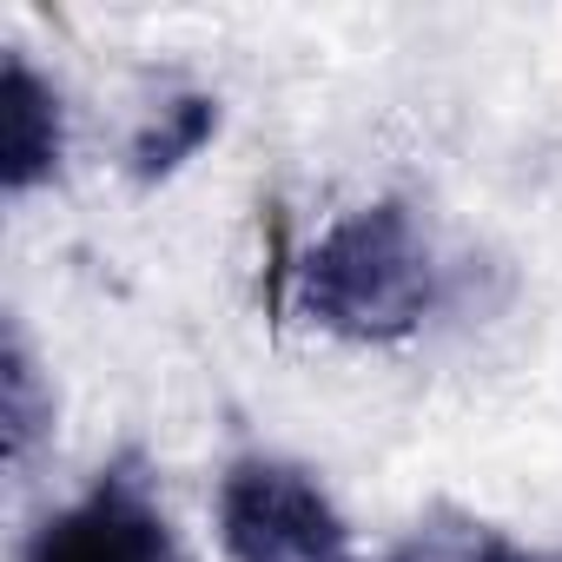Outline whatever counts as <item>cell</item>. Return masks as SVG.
<instances>
[{"label":"cell","mask_w":562,"mask_h":562,"mask_svg":"<svg viewBox=\"0 0 562 562\" xmlns=\"http://www.w3.org/2000/svg\"><path fill=\"white\" fill-rule=\"evenodd\" d=\"M443 299V265L404 199L338 218L299 265V305L338 338H404Z\"/></svg>","instance_id":"1"},{"label":"cell","mask_w":562,"mask_h":562,"mask_svg":"<svg viewBox=\"0 0 562 562\" xmlns=\"http://www.w3.org/2000/svg\"><path fill=\"white\" fill-rule=\"evenodd\" d=\"M218 536L232 562H351V529L312 470L238 457L218 483Z\"/></svg>","instance_id":"2"},{"label":"cell","mask_w":562,"mask_h":562,"mask_svg":"<svg viewBox=\"0 0 562 562\" xmlns=\"http://www.w3.org/2000/svg\"><path fill=\"white\" fill-rule=\"evenodd\" d=\"M27 562H172V522L133 463L106 470L74 509L47 516Z\"/></svg>","instance_id":"3"},{"label":"cell","mask_w":562,"mask_h":562,"mask_svg":"<svg viewBox=\"0 0 562 562\" xmlns=\"http://www.w3.org/2000/svg\"><path fill=\"white\" fill-rule=\"evenodd\" d=\"M54 166H60V100L21 54H8V80H0V186L27 192Z\"/></svg>","instance_id":"4"},{"label":"cell","mask_w":562,"mask_h":562,"mask_svg":"<svg viewBox=\"0 0 562 562\" xmlns=\"http://www.w3.org/2000/svg\"><path fill=\"white\" fill-rule=\"evenodd\" d=\"M212 126H218V113H212L205 93L166 100V106L146 120V133L133 139V172H139V179H166L179 159H192V153L212 139Z\"/></svg>","instance_id":"5"},{"label":"cell","mask_w":562,"mask_h":562,"mask_svg":"<svg viewBox=\"0 0 562 562\" xmlns=\"http://www.w3.org/2000/svg\"><path fill=\"white\" fill-rule=\"evenodd\" d=\"M384 562H536V555H522L503 529H490V522H463V516H437V522H424L404 549H391Z\"/></svg>","instance_id":"6"},{"label":"cell","mask_w":562,"mask_h":562,"mask_svg":"<svg viewBox=\"0 0 562 562\" xmlns=\"http://www.w3.org/2000/svg\"><path fill=\"white\" fill-rule=\"evenodd\" d=\"M8 437H14V457H27V443H34V371H27L21 338L8 345Z\"/></svg>","instance_id":"7"}]
</instances>
